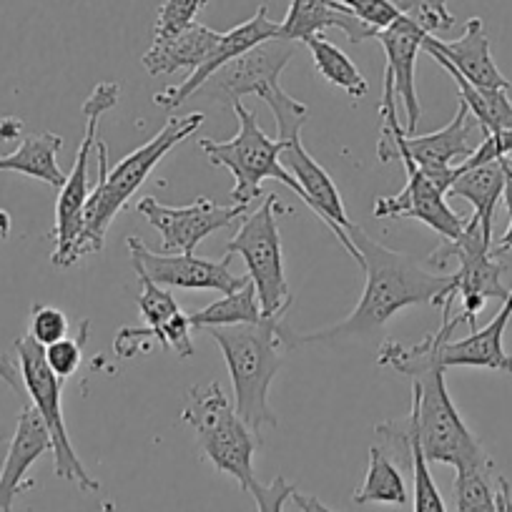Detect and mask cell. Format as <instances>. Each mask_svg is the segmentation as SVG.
Instances as JSON below:
<instances>
[{"label": "cell", "instance_id": "cell-18", "mask_svg": "<svg viewBox=\"0 0 512 512\" xmlns=\"http://www.w3.org/2000/svg\"><path fill=\"white\" fill-rule=\"evenodd\" d=\"M422 51L430 53L435 61H445L460 73L472 86L487 91H507L510 81L500 73L490 51V38L485 33L482 18H470L465 23V33L457 41H442L437 36H427Z\"/></svg>", "mask_w": 512, "mask_h": 512}, {"label": "cell", "instance_id": "cell-19", "mask_svg": "<svg viewBox=\"0 0 512 512\" xmlns=\"http://www.w3.org/2000/svg\"><path fill=\"white\" fill-rule=\"evenodd\" d=\"M430 33L425 28L417 26L412 18L400 16L392 26L377 33V41L382 43L384 53H387V68L384 73H390L392 83H395V93L402 101L407 111V126L405 134L415 136L417 121H420V98H417V81H415V66L417 56L422 51V43Z\"/></svg>", "mask_w": 512, "mask_h": 512}, {"label": "cell", "instance_id": "cell-17", "mask_svg": "<svg viewBox=\"0 0 512 512\" xmlns=\"http://www.w3.org/2000/svg\"><path fill=\"white\" fill-rule=\"evenodd\" d=\"M279 33H282V26H279V23H274L272 18H269L267 6H262L259 11H256V16H251L246 23H241V26L221 33L219 43H216V48L211 51V56L206 58V61L196 68V71H191L189 78H186V81H181L179 86L164 88V91L156 93L154 103L156 106L166 108V111L181 106V103L189 101V98L199 91L201 83H204L211 73L219 71L224 63H229L231 58L241 56V53H246L249 48L259 46V43L272 41V38H282Z\"/></svg>", "mask_w": 512, "mask_h": 512}, {"label": "cell", "instance_id": "cell-48", "mask_svg": "<svg viewBox=\"0 0 512 512\" xmlns=\"http://www.w3.org/2000/svg\"><path fill=\"white\" fill-rule=\"evenodd\" d=\"M0 512H6V510H3V507H0Z\"/></svg>", "mask_w": 512, "mask_h": 512}, {"label": "cell", "instance_id": "cell-3", "mask_svg": "<svg viewBox=\"0 0 512 512\" xmlns=\"http://www.w3.org/2000/svg\"><path fill=\"white\" fill-rule=\"evenodd\" d=\"M284 317H264L256 324L204 329L221 347L229 369L234 397L241 420L262 437V427H277V415L269 407V387L282 367Z\"/></svg>", "mask_w": 512, "mask_h": 512}, {"label": "cell", "instance_id": "cell-24", "mask_svg": "<svg viewBox=\"0 0 512 512\" xmlns=\"http://www.w3.org/2000/svg\"><path fill=\"white\" fill-rule=\"evenodd\" d=\"M63 149V139L51 131L33 134L21 139L18 149L8 156H0V171H13V174L31 176L61 191L68 176L58 166V151Z\"/></svg>", "mask_w": 512, "mask_h": 512}, {"label": "cell", "instance_id": "cell-15", "mask_svg": "<svg viewBox=\"0 0 512 512\" xmlns=\"http://www.w3.org/2000/svg\"><path fill=\"white\" fill-rule=\"evenodd\" d=\"M397 164L405 166L407 184L397 196H384L374 201L372 214L377 219H417L430 226L445 241L457 239L465 231L467 219L447 206L445 194L432 184L430 176L407 154H397Z\"/></svg>", "mask_w": 512, "mask_h": 512}, {"label": "cell", "instance_id": "cell-4", "mask_svg": "<svg viewBox=\"0 0 512 512\" xmlns=\"http://www.w3.org/2000/svg\"><path fill=\"white\" fill-rule=\"evenodd\" d=\"M445 364H430L412 377V412L410 425L420 450L430 465H452L455 470L480 462H490L482 442L457 412L445 382Z\"/></svg>", "mask_w": 512, "mask_h": 512}, {"label": "cell", "instance_id": "cell-38", "mask_svg": "<svg viewBox=\"0 0 512 512\" xmlns=\"http://www.w3.org/2000/svg\"><path fill=\"white\" fill-rule=\"evenodd\" d=\"M28 334L38 344H43V347L56 344L58 339H63L68 334V317L58 307H51V304H33Z\"/></svg>", "mask_w": 512, "mask_h": 512}, {"label": "cell", "instance_id": "cell-2", "mask_svg": "<svg viewBox=\"0 0 512 512\" xmlns=\"http://www.w3.org/2000/svg\"><path fill=\"white\" fill-rule=\"evenodd\" d=\"M201 123H204V113L201 111H191L186 116L169 118L166 126L161 128L154 139L146 141L141 149L123 156L116 166H108V146L103 141H98V181L91 189V196L86 201V211H83V231L76 241V249H73L76 262H81L83 256L103 251L108 226L116 219L118 211H123V206L131 201V196L144 186L151 171L156 169V164L174 146L189 139L191 134H196Z\"/></svg>", "mask_w": 512, "mask_h": 512}, {"label": "cell", "instance_id": "cell-34", "mask_svg": "<svg viewBox=\"0 0 512 512\" xmlns=\"http://www.w3.org/2000/svg\"><path fill=\"white\" fill-rule=\"evenodd\" d=\"M412 482H415V512H447L445 500L430 472V462L422 455L420 442L415 440V432H412Z\"/></svg>", "mask_w": 512, "mask_h": 512}, {"label": "cell", "instance_id": "cell-26", "mask_svg": "<svg viewBox=\"0 0 512 512\" xmlns=\"http://www.w3.org/2000/svg\"><path fill=\"white\" fill-rule=\"evenodd\" d=\"M410 492H407L405 475L402 467L397 465L395 457L384 450L382 445L369 447V462L367 475H364L362 487L352 495L354 505H369V502H379V505H407Z\"/></svg>", "mask_w": 512, "mask_h": 512}, {"label": "cell", "instance_id": "cell-36", "mask_svg": "<svg viewBox=\"0 0 512 512\" xmlns=\"http://www.w3.org/2000/svg\"><path fill=\"white\" fill-rule=\"evenodd\" d=\"M402 16L412 18L430 36L445 33L455 26V18L447 11V0H395Z\"/></svg>", "mask_w": 512, "mask_h": 512}, {"label": "cell", "instance_id": "cell-41", "mask_svg": "<svg viewBox=\"0 0 512 512\" xmlns=\"http://www.w3.org/2000/svg\"><path fill=\"white\" fill-rule=\"evenodd\" d=\"M294 490H297V487H294L287 477L277 475L269 485H259V482H254L249 492L254 495L256 510L259 512H284V505L292 500Z\"/></svg>", "mask_w": 512, "mask_h": 512}, {"label": "cell", "instance_id": "cell-31", "mask_svg": "<svg viewBox=\"0 0 512 512\" xmlns=\"http://www.w3.org/2000/svg\"><path fill=\"white\" fill-rule=\"evenodd\" d=\"M457 512H497L495 462L460 467L452 485Z\"/></svg>", "mask_w": 512, "mask_h": 512}, {"label": "cell", "instance_id": "cell-25", "mask_svg": "<svg viewBox=\"0 0 512 512\" xmlns=\"http://www.w3.org/2000/svg\"><path fill=\"white\" fill-rule=\"evenodd\" d=\"M447 194L470 201L472 209H475L472 216L480 221L487 234H492L497 201L505 194V159L460 171Z\"/></svg>", "mask_w": 512, "mask_h": 512}, {"label": "cell", "instance_id": "cell-13", "mask_svg": "<svg viewBox=\"0 0 512 512\" xmlns=\"http://www.w3.org/2000/svg\"><path fill=\"white\" fill-rule=\"evenodd\" d=\"M128 254H131V264L134 272H144L151 282L166 289H201V292H221L231 294L236 289L251 282L249 274L246 277H236L231 274V259L234 254H226L221 262H211V259H201L196 254H161V251H151L139 236H128Z\"/></svg>", "mask_w": 512, "mask_h": 512}, {"label": "cell", "instance_id": "cell-8", "mask_svg": "<svg viewBox=\"0 0 512 512\" xmlns=\"http://www.w3.org/2000/svg\"><path fill=\"white\" fill-rule=\"evenodd\" d=\"M279 196L269 194L259 209L249 211L239 231L226 244V254H239L249 269L264 317H284L292 304L287 277H284L282 234L277 224Z\"/></svg>", "mask_w": 512, "mask_h": 512}, {"label": "cell", "instance_id": "cell-27", "mask_svg": "<svg viewBox=\"0 0 512 512\" xmlns=\"http://www.w3.org/2000/svg\"><path fill=\"white\" fill-rule=\"evenodd\" d=\"M447 73L452 76V81L457 83V91H460V101L470 108V116L475 118L477 126L482 128V134H497V131H505L512 128V103L507 98V91H487V88L472 86L470 81L460 76L450 63L437 61Z\"/></svg>", "mask_w": 512, "mask_h": 512}, {"label": "cell", "instance_id": "cell-45", "mask_svg": "<svg viewBox=\"0 0 512 512\" xmlns=\"http://www.w3.org/2000/svg\"><path fill=\"white\" fill-rule=\"evenodd\" d=\"M497 512H512L510 482L500 475H497Z\"/></svg>", "mask_w": 512, "mask_h": 512}, {"label": "cell", "instance_id": "cell-40", "mask_svg": "<svg viewBox=\"0 0 512 512\" xmlns=\"http://www.w3.org/2000/svg\"><path fill=\"white\" fill-rule=\"evenodd\" d=\"M512 154V128H505V131H497V134H485L480 146H475L470 156H467L462 164L455 166V171L465 169H475V166L490 164V161H500V159H510Z\"/></svg>", "mask_w": 512, "mask_h": 512}, {"label": "cell", "instance_id": "cell-42", "mask_svg": "<svg viewBox=\"0 0 512 512\" xmlns=\"http://www.w3.org/2000/svg\"><path fill=\"white\" fill-rule=\"evenodd\" d=\"M0 379H3V382H6L16 395H23V390H26V387H23L21 367H18L6 352H0Z\"/></svg>", "mask_w": 512, "mask_h": 512}, {"label": "cell", "instance_id": "cell-21", "mask_svg": "<svg viewBox=\"0 0 512 512\" xmlns=\"http://www.w3.org/2000/svg\"><path fill=\"white\" fill-rule=\"evenodd\" d=\"M512 319V289L500 312L482 329H472L465 339H445L440 347V362L445 367H480L512 374V354L505 349V329Z\"/></svg>", "mask_w": 512, "mask_h": 512}, {"label": "cell", "instance_id": "cell-20", "mask_svg": "<svg viewBox=\"0 0 512 512\" xmlns=\"http://www.w3.org/2000/svg\"><path fill=\"white\" fill-rule=\"evenodd\" d=\"M48 450H53V445L46 422L41 420L36 407H23L16 422V432H13L11 442H8L3 470H0V507L3 510L13 512L16 497L36 485L33 480H28V470Z\"/></svg>", "mask_w": 512, "mask_h": 512}, {"label": "cell", "instance_id": "cell-11", "mask_svg": "<svg viewBox=\"0 0 512 512\" xmlns=\"http://www.w3.org/2000/svg\"><path fill=\"white\" fill-rule=\"evenodd\" d=\"M121 98V86L111 81L98 83L91 96L83 103V116H86V134H83L81 146H78L76 161L68 174L66 184L58 191L56 204V229H53V241L56 249L51 254V264L58 269H68L76 264V241L83 231V211L91 196V179H88V166H91V151L98 144V123L103 113L111 111Z\"/></svg>", "mask_w": 512, "mask_h": 512}, {"label": "cell", "instance_id": "cell-14", "mask_svg": "<svg viewBox=\"0 0 512 512\" xmlns=\"http://www.w3.org/2000/svg\"><path fill=\"white\" fill-rule=\"evenodd\" d=\"M136 209L161 234V254H194L206 236L244 219L251 206H219L206 196H199L189 206H164L146 196Z\"/></svg>", "mask_w": 512, "mask_h": 512}, {"label": "cell", "instance_id": "cell-9", "mask_svg": "<svg viewBox=\"0 0 512 512\" xmlns=\"http://www.w3.org/2000/svg\"><path fill=\"white\" fill-rule=\"evenodd\" d=\"M16 357L18 367H21L23 387H26L33 407H36V412L41 415V420L46 422L48 435H51L53 472H56V477H61V480L78 485L83 492H96L101 485H98L96 477H91V472L83 467L81 457L76 455V447H73L71 437H68V427L66 420H63L61 405V379H58L56 374H53V369L48 367L43 344H38L31 334L18 337Z\"/></svg>", "mask_w": 512, "mask_h": 512}, {"label": "cell", "instance_id": "cell-46", "mask_svg": "<svg viewBox=\"0 0 512 512\" xmlns=\"http://www.w3.org/2000/svg\"><path fill=\"white\" fill-rule=\"evenodd\" d=\"M8 432L6 427H3V422H0V470H3V460H6V452H8Z\"/></svg>", "mask_w": 512, "mask_h": 512}, {"label": "cell", "instance_id": "cell-22", "mask_svg": "<svg viewBox=\"0 0 512 512\" xmlns=\"http://www.w3.org/2000/svg\"><path fill=\"white\" fill-rule=\"evenodd\" d=\"M279 26H282L279 36L294 43L322 36L327 28H339L354 46L377 38V31L359 21L354 13H349L339 0H292L287 18Z\"/></svg>", "mask_w": 512, "mask_h": 512}, {"label": "cell", "instance_id": "cell-47", "mask_svg": "<svg viewBox=\"0 0 512 512\" xmlns=\"http://www.w3.org/2000/svg\"><path fill=\"white\" fill-rule=\"evenodd\" d=\"M8 234H11V216L6 211H0V241L8 239Z\"/></svg>", "mask_w": 512, "mask_h": 512}, {"label": "cell", "instance_id": "cell-30", "mask_svg": "<svg viewBox=\"0 0 512 512\" xmlns=\"http://www.w3.org/2000/svg\"><path fill=\"white\" fill-rule=\"evenodd\" d=\"M191 319L189 314L179 312L171 317L164 327H146L134 329L123 327L116 337V354L118 357H134L136 347L144 339H154L161 349H176V354L184 359L194 357V342H191Z\"/></svg>", "mask_w": 512, "mask_h": 512}, {"label": "cell", "instance_id": "cell-6", "mask_svg": "<svg viewBox=\"0 0 512 512\" xmlns=\"http://www.w3.org/2000/svg\"><path fill=\"white\" fill-rule=\"evenodd\" d=\"M181 420L194 430L196 445L206 460L219 472L234 477L241 490L249 492L256 482L254 452L262 437L241 420L239 412L226 400L221 384L209 382L204 387H191Z\"/></svg>", "mask_w": 512, "mask_h": 512}, {"label": "cell", "instance_id": "cell-5", "mask_svg": "<svg viewBox=\"0 0 512 512\" xmlns=\"http://www.w3.org/2000/svg\"><path fill=\"white\" fill-rule=\"evenodd\" d=\"M379 116H382V136L377 144V159L382 164H392L397 161V154H407L447 196V189L457 179L455 161L462 164L475 151V146H470V108L460 101L455 118L445 128L427 136H407L405 126H400L397 121L395 83H392L390 73H384Z\"/></svg>", "mask_w": 512, "mask_h": 512}, {"label": "cell", "instance_id": "cell-43", "mask_svg": "<svg viewBox=\"0 0 512 512\" xmlns=\"http://www.w3.org/2000/svg\"><path fill=\"white\" fill-rule=\"evenodd\" d=\"M292 502H294V505H297L302 512H334L332 507L324 505V502L319 500V497L304 495V492H297V490H294Z\"/></svg>", "mask_w": 512, "mask_h": 512}, {"label": "cell", "instance_id": "cell-33", "mask_svg": "<svg viewBox=\"0 0 512 512\" xmlns=\"http://www.w3.org/2000/svg\"><path fill=\"white\" fill-rule=\"evenodd\" d=\"M136 277H139L141 284V294L139 299H136V304H139L141 309V317L146 319L149 327H164L171 317H176V314L181 312L179 302L171 297L169 289L151 282L144 272H136Z\"/></svg>", "mask_w": 512, "mask_h": 512}, {"label": "cell", "instance_id": "cell-35", "mask_svg": "<svg viewBox=\"0 0 512 512\" xmlns=\"http://www.w3.org/2000/svg\"><path fill=\"white\" fill-rule=\"evenodd\" d=\"M204 6L206 0H161L154 26V41H164V38H171L189 28L191 23H196V16Z\"/></svg>", "mask_w": 512, "mask_h": 512}, {"label": "cell", "instance_id": "cell-23", "mask_svg": "<svg viewBox=\"0 0 512 512\" xmlns=\"http://www.w3.org/2000/svg\"><path fill=\"white\" fill-rule=\"evenodd\" d=\"M219 38L221 33L211 31L209 26L191 23L189 28L179 31L176 36L154 41V46L144 53L141 63H144L149 76H171L179 68L196 71L211 56Z\"/></svg>", "mask_w": 512, "mask_h": 512}, {"label": "cell", "instance_id": "cell-44", "mask_svg": "<svg viewBox=\"0 0 512 512\" xmlns=\"http://www.w3.org/2000/svg\"><path fill=\"white\" fill-rule=\"evenodd\" d=\"M23 136V121L21 118L16 116H6V118H0V141H16L21 139Z\"/></svg>", "mask_w": 512, "mask_h": 512}, {"label": "cell", "instance_id": "cell-7", "mask_svg": "<svg viewBox=\"0 0 512 512\" xmlns=\"http://www.w3.org/2000/svg\"><path fill=\"white\" fill-rule=\"evenodd\" d=\"M236 118H239V131L231 141L201 139V149L209 156L211 164L224 166L234 176V189H231V201L239 206H251L262 196V184L267 179H277L287 189H292L299 199L304 201L302 186L297 184L292 174L282 164V144L269 139L262 131L256 113L249 111L244 103L234 106Z\"/></svg>", "mask_w": 512, "mask_h": 512}, {"label": "cell", "instance_id": "cell-16", "mask_svg": "<svg viewBox=\"0 0 512 512\" xmlns=\"http://www.w3.org/2000/svg\"><path fill=\"white\" fill-rule=\"evenodd\" d=\"M282 144V164L289 174L297 179V184L302 186L304 194V206L314 211L329 229L334 231V236L339 239V244L349 251L354 262H357V249H354L352 239H349L347 229L354 224L349 221L347 211H344V201L339 196L337 184L332 181V176L317 164V161L309 156V151L304 149L302 134H292L287 139H277Z\"/></svg>", "mask_w": 512, "mask_h": 512}, {"label": "cell", "instance_id": "cell-29", "mask_svg": "<svg viewBox=\"0 0 512 512\" xmlns=\"http://www.w3.org/2000/svg\"><path fill=\"white\" fill-rule=\"evenodd\" d=\"M191 327L209 329V327H231V324H256L264 319L262 304L256 297V287L246 282L236 292L224 294L214 304L204 307L201 312L189 314Z\"/></svg>", "mask_w": 512, "mask_h": 512}, {"label": "cell", "instance_id": "cell-32", "mask_svg": "<svg viewBox=\"0 0 512 512\" xmlns=\"http://www.w3.org/2000/svg\"><path fill=\"white\" fill-rule=\"evenodd\" d=\"M262 101L272 108L274 118H277L279 139H287V136L292 134H302V126L309 118L307 103L289 96V93L282 88V83H279V86L267 88V91L262 93Z\"/></svg>", "mask_w": 512, "mask_h": 512}, {"label": "cell", "instance_id": "cell-39", "mask_svg": "<svg viewBox=\"0 0 512 512\" xmlns=\"http://www.w3.org/2000/svg\"><path fill=\"white\" fill-rule=\"evenodd\" d=\"M339 3L377 33L392 26L402 16L400 8L395 6V0H339Z\"/></svg>", "mask_w": 512, "mask_h": 512}, {"label": "cell", "instance_id": "cell-10", "mask_svg": "<svg viewBox=\"0 0 512 512\" xmlns=\"http://www.w3.org/2000/svg\"><path fill=\"white\" fill-rule=\"evenodd\" d=\"M457 259L460 269L455 272V299L462 302V312L457 314V322L477 329V314L482 312L487 299H500L505 302L510 297V289L502 284V267L497 256L492 254V234L482 229L475 216L467 219L465 231L457 239L445 241L437 246L427 264L430 267H447V262Z\"/></svg>", "mask_w": 512, "mask_h": 512}, {"label": "cell", "instance_id": "cell-37", "mask_svg": "<svg viewBox=\"0 0 512 512\" xmlns=\"http://www.w3.org/2000/svg\"><path fill=\"white\" fill-rule=\"evenodd\" d=\"M86 337H88V322H83L81 339L63 337L58 339L56 344L43 347L48 367L53 369V374H56L58 379H68L78 372V367H81L83 362V342H86Z\"/></svg>", "mask_w": 512, "mask_h": 512}, {"label": "cell", "instance_id": "cell-1", "mask_svg": "<svg viewBox=\"0 0 512 512\" xmlns=\"http://www.w3.org/2000/svg\"><path fill=\"white\" fill-rule=\"evenodd\" d=\"M347 234L357 249L359 267L367 274L362 299L342 322L314 329V332H294L282 324L287 349L302 347V344H334L344 339L369 337L402 309L417 307V304L442 307V317H450L452 304H455V274L427 272L410 254L387 249L357 224L349 226Z\"/></svg>", "mask_w": 512, "mask_h": 512}, {"label": "cell", "instance_id": "cell-28", "mask_svg": "<svg viewBox=\"0 0 512 512\" xmlns=\"http://www.w3.org/2000/svg\"><path fill=\"white\" fill-rule=\"evenodd\" d=\"M304 46H307L309 53H312L314 68H317V73L324 78V81L342 88L352 101H359V98L367 96L369 91L367 78L362 76V71L354 66L352 58H349L342 48H337L334 43H329L327 38L322 36L309 38V41H304Z\"/></svg>", "mask_w": 512, "mask_h": 512}, {"label": "cell", "instance_id": "cell-12", "mask_svg": "<svg viewBox=\"0 0 512 512\" xmlns=\"http://www.w3.org/2000/svg\"><path fill=\"white\" fill-rule=\"evenodd\" d=\"M294 53H297V43L287 41V38H272V41L259 43L211 73L191 98H211L229 108H234L244 96L262 98L267 88L279 86V78Z\"/></svg>", "mask_w": 512, "mask_h": 512}]
</instances>
